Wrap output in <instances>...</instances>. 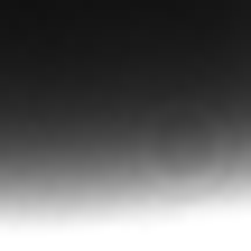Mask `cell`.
Segmentation results:
<instances>
[{"mask_svg":"<svg viewBox=\"0 0 251 251\" xmlns=\"http://www.w3.org/2000/svg\"><path fill=\"white\" fill-rule=\"evenodd\" d=\"M233 196H251V0H0V214Z\"/></svg>","mask_w":251,"mask_h":251,"instance_id":"1","label":"cell"}]
</instances>
